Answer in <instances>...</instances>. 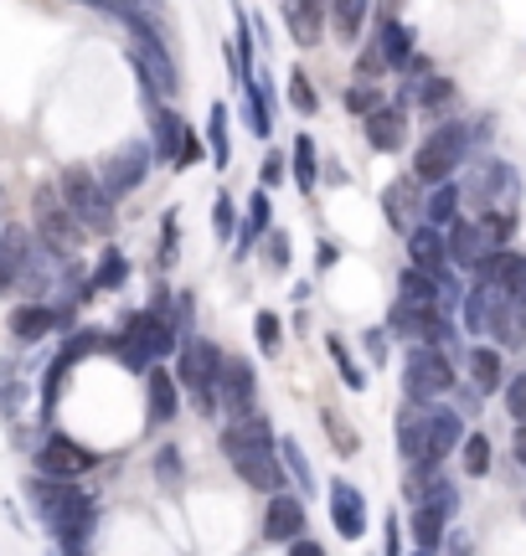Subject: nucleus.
Here are the masks:
<instances>
[{
  "instance_id": "obj_21",
  "label": "nucleus",
  "mask_w": 526,
  "mask_h": 556,
  "mask_svg": "<svg viewBox=\"0 0 526 556\" xmlns=\"http://www.w3.org/2000/svg\"><path fill=\"white\" fill-rule=\"evenodd\" d=\"M377 52H383V62L387 67H392V73H403L408 62L418 58V37H413V26H408V21H392L387 16L383 26H377Z\"/></svg>"
},
{
  "instance_id": "obj_5",
  "label": "nucleus",
  "mask_w": 526,
  "mask_h": 556,
  "mask_svg": "<svg viewBox=\"0 0 526 556\" xmlns=\"http://www.w3.org/2000/svg\"><path fill=\"white\" fill-rule=\"evenodd\" d=\"M217 377H223V351L212 340L181 336V361H176V387L191 392L202 413H217Z\"/></svg>"
},
{
  "instance_id": "obj_36",
  "label": "nucleus",
  "mask_w": 526,
  "mask_h": 556,
  "mask_svg": "<svg viewBox=\"0 0 526 556\" xmlns=\"http://www.w3.org/2000/svg\"><path fill=\"white\" fill-rule=\"evenodd\" d=\"M268 227H274V206H268V191H253L248 197V217H243V238H238V248H253L259 238H268Z\"/></svg>"
},
{
  "instance_id": "obj_59",
  "label": "nucleus",
  "mask_w": 526,
  "mask_h": 556,
  "mask_svg": "<svg viewBox=\"0 0 526 556\" xmlns=\"http://www.w3.org/2000/svg\"><path fill=\"white\" fill-rule=\"evenodd\" d=\"M366 351H372V361L387 356V336H383V330H372V336H366Z\"/></svg>"
},
{
  "instance_id": "obj_34",
  "label": "nucleus",
  "mask_w": 526,
  "mask_h": 556,
  "mask_svg": "<svg viewBox=\"0 0 526 556\" xmlns=\"http://www.w3.org/2000/svg\"><path fill=\"white\" fill-rule=\"evenodd\" d=\"M145 397H150V422H171V417H176V377H171V371H161V366H150V392H145Z\"/></svg>"
},
{
  "instance_id": "obj_33",
  "label": "nucleus",
  "mask_w": 526,
  "mask_h": 556,
  "mask_svg": "<svg viewBox=\"0 0 526 556\" xmlns=\"http://www.w3.org/2000/svg\"><path fill=\"white\" fill-rule=\"evenodd\" d=\"M366 11H372V0H330V26H336V37H341L346 47L362 41Z\"/></svg>"
},
{
  "instance_id": "obj_44",
  "label": "nucleus",
  "mask_w": 526,
  "mask_h": 556,
  "mask_svg": "<svg viewBox=\"0 0 526 556\" xmlns=\"http://www.w3.org/2000/svg\"><path fill=\"white\" fill-rule=\"evenodd\" d=\"M480 232H486L490 248H506V238L516 232V217H511V212H496V206H490V212H480Z\"/></svg>"
},
{
  "instance_id": "obj_29",
  "label": "nucleus",
  "mask_w": 526,
  "mask_h": 556,
  "mask_svg": "<svg viewBox=\"0 0 526 556\" xmlns=\"http://www.w3.org/2000/svg\"><path fill=\"white\" fill-rule=\"evenodd\" d=\"M460 201H465V191H460V180H444V186H428L424 222H428V227H439V232H444L449 222L460 217Z\"/></svg>"
},
{
  "instance_id": "obj_52",
  "label": "nucleus",
  "mask_w": 526,
  "mask_h": 556,
  "mask_svg": "<svg viewBox=\"0 0 526 556\" xmlns=\"http://www.w3.org/2000/svg\"><path fill=\"white\" fill-rule=\"evenodd\" d=\"M284 176H289V160H284L279 150H268V155H263V170H259V186L263 191H274Z\"/></svg>"
},
{
  "instance_id": "obj_38",
  "label": "nucleus",
  "mask_w": 526,
  "mask_h": 556,
  "mask_svg": "<svg viewBox=\"0 0 526 556\" xmlns=\"http://www.w3.org/2000/svg\"><path fill=\"white\" fill-rule=\"evenodd\" d=\"M444 526L449 516H439L434 505H413V541H418V552H434L444 541Z\"/></svg>"
},
{
  "instance_id": "obj_58",
  "label": "nucleus",
  "mask_w": 526,
  "mask_h": 556,
  "mask_svg": "<svg viewBox=\"0 0 526 556\" xmlns=\"http://www.w3.org/2000/svg\"><path fill=\"white\" fill-rule=\"evenodd\" d=\"M289 556H330V552H325V546H315V541L295 536V541H289Z\"/></svg>"
},
{
  "instance_id": "obj_57",
  "label": "nucleus",
  "mask_w": 526,
  "mask_h": 556,
  "mask_svg": "<svg viewBox=\"0 0 526 556\" xmlns=\"http://www.w3.org/2000/svg\"><path fill=\"white\" fill-rule=\"evenodd\" d=\"M341 263V248L336 242H315V268H336Z\"/></svg>"
},
{
  "instance_id": "obj_51",
  "label": "nucleus",
  "mask_w": 526,
  "mask_h": 556,
  "mask_svg": "<svg viewBox=\"0 0 526 556\" xmlns=\"http://www.w3.org/2000/svg\"><path fill=\"white\" fill-rule=\"evenodd\" d=\"M449 99H454V83L449 78H424V88H418V103H424V109H444Z\"/></svg>"
},
{
  "instance_id": "obj_9",
  "label": "nucleus",
  "mask_w": 526,
  "mask_h": 556,
  "mask_svg": "<svg viewBox=\"0 0 526 556\" xmlns=\"http://www.w3.org/2000/svg\"><path fill=\"white\" fill-rule=\"evenodd\" d=\"M387 330H398L403 340H418V345H449L454 340V325H449L444 309H418V304H392L387 315Z\"/></svg>"
},
{
  "instance_id": "obj_43",
  "label": "nucleus",
  "mask_w": 526,
  "mask_h": 556,
  "mask_svg": "<svg viewBox=\"0 0 526 556\" xmlns=\"http://www.w3.org/2000/svg\"><path fill=\"white\" fill-rule=\"evenodd\" d=\"M460 454H465V475H486L490 469V438L486 433H465V443H460Z\"/></svg>"
},
{
  "instance_id": "obj_2",
  "label": "nucleus",
  "mask_w": 526,
  "mask_h": 556,
  "mask_svg": "<svg viewBox=\"0 0 526 556\" xmlns=\"http://www.w3.org/2000/svg\"><path fill=\"white\" fill-rule=\"evenodd\" d=\"M109 351L129 366V371H150L155 361L176 356L181 351V330L171 315H155V309H140V315L124 319V336L109 340Z\"/></svg>"
},
{
  "instance_id": "obj_61",
  "label": "nucleus",
  "mask_w": 526,
  "mask_h": 556,
  "mask_svg": "<svg viewBox=\"0 0 526 556\" xmlns=\"http://www.w3.org/2000/svg\"><path fill=\"white\" fill-rule=\"evenodd\" d=\"M511 454H516V464H522V469H526V422H522V428H516V438H511Z\"/></svg>"
},
{
  "instance_id": "obj_62",
  "label": "nucleus",
  "mask_w": 526,
  "mask_h": 556,
  "mask_svg": "<svg viewBox=\"0 0 526 556\" xmlns=\"http://www.w3.org/2000/svg\"><path fill=\"white\" fill-rule=\"evenodd\" d=\"M449 552H454V556H469V536H454V541H449Z\"/></svg>"
},
{
  "instance_id": "obj_18",
  "label": "nucleus",
  "mask_w": 526,
  "mask_h": 556,
  "mask_svg": "<svg viewBox=\"0 0 526 556\" xmlns=\"http://www.w3.org/2000/svg\"><path fill=\"white\" fill-rule=\"evenodd\" d=\"M325 16H330V0H284V26L300 47H315L325 31Z\"/></svg>"
},
{
  "instance_id": "obj_37",
  "label": "nucleus",
  "mask_w": 526,
  "mask_h": 556,
  "mask_svg": "<svg viewBox=\"0 0 526 556\" xmlns=\"http://www.w3.org/2000/svg\"><path fill=\"white\" fill-rule=\"evenodd\" d=\"M124 278H129V258H124L120 248H103L99 253V268H93V294H103V289H124Z\"/></svg>"
},
{
  "instance_id": "obj_60",
  "label": "nucleus",
  "mask_w": 526,
  "mask_h": 556,
  "mask_svg": "<svg viewBox=\"0 0 526 556\" xmlns=\"http://www.w3.org/2000/svg\"><path fill=\"white\" fill-rule=\"evenodd\" d=\"M387 556H403V536H398V520H387Z\"/></svg>"
},
{
  "instance_id": "obj_49",
  "label": "nucleus",
  "mask_w": 526,
  "mask_h": 556,
  "mask_svg": "<svg viewBox=\"0 0 526 556\" xmlns=\"http://www.w3.org/2000/svg\"><path fill=\"white\" fill-rule=\"evenodd\" d=\"M325 433H330V443H336L341 454H356V433L346 428V417L336 413V407H325Z\"/></svg>"
},
{
  "instance_id": "obj_10",
  "label": "nucleus",
  "mask_w": 526,
  "mask_h": 556,
  "mask_svg": "<svg viewBox=\"0 0 526 556\" xmlns=\"http://www.w3.org/2000/svg\"><path fill=\"white\" fill-rule=\"evenodd\" d=\"M403 495L413 500V505H434L439 516L454 520V510H460V490L444 479V469L439 464H413L403 475Z\"/></svg>"
},
{
  "instance_id": "obj_14",
  "label": "nucleus",
  "mask_w": 526,
  "mask_h": 556,
  "mask_svg": "<svg viewBox=\"0 0 526 556\" xmlns=\"http://www.w3.org/2000/svg\"><path fill=\"white\" fill-rule=\"evenodd\" d=\"M444 248H449V263L454 268H480V258L490 253V242H486V232H480V217H454L444 227Z\"/></svg>"
},
{
  "instance_id": "obj_27",
  "label": "nucleus",
  "mask_w": 526,
  "mask_h": 556,
  "mask_svg": "<svg viewBox=\"0 0 526 556\" xmlns=\"http://www.w3.org/2000/svg\"><path fill=\"white\" fill-rule=\"evenodd\" d=\"M233 448H274V428L263 417H233L223 428V454Z\"/></svg>"
},
{
  "instance_id": "obj_19",
  "label": "nucleus",
  "mask_w": 526,
  "mask_h": 556,
  "mask_svg": "<svg viewBox=\"0 0 526 556\" xmlns=\"http://www.w3.org/2000/svg\"><path fill=\"white\" fill-rule=\"evenodd\" d=\"M295 536H304V505L295 495H274L268 500V510H263V541H295Z\"/></svg>"
},
{
  "instance_id": "obj_28",
  "label": "nucleus",
  "mask_w": 526,
  "mask_h": 556,
  "mask_svg": "<svg viewBox=\"0 0 526 556\" xmlns=\"http://www.w3.org/2000/svg\"><path fill=\"white\" fill-rule=\"evenodd\" d=\"M413 191H418V176H408V180H392L383 191V212H387V227L392 232H413Z\"/></svg>"
},
{
  "instance_id": "obj_15",
  "label": "nucleus",
  "mask_w": 526,
  "mask_h": 556,
  "mask_svg": "<svg viewBox=\"0 0 526 556\" xmlns=\"http://www.w3.org/2000/svg\"><path fill=\"white\" fill-rule=\"evenodd\" d=\"M366 139H372L377 155H398L403 139H408V109L403 103L392 99V103H383V109H372V114H366Z\"/></svg>"
},
{
  "instance_id": "obj_17",
  "label": "nucleus",
  "mask_w": 526,
  "mask_h": 556,
  "mask_svg": "<svg viewBox=\"0 0 526 556\" xmlns=\"http://www.w3.org/2000/svg\"><path fill=\"white\" fill-rule=\"evenodd\" d=\"M330 520H336V531H341L346 541H362V531H366V500H362V490H351L346 479H336V484H330Z\"/></svg>"
},
{
  "instance_id": "obj_7",
  "label": "nucleus",
  "mask_w": 526,
  "mask_h": 556,
  "mask_svg": "<svg viewBox=\"0 0 526 556\" xmlns=\"http://www.w3.org/2000/svg\"><path fill=\"white\" fill-rule=\"evenodd\" d=\"M83 238H88V227H83L73 212H67V201H62V191H52V186H41L37 191V242H47V248H58V253H78Z\"/></svg>"
},
{
  "instance_id": "obj_24",
  "label": "nucleus",
  "mask_w": 526,
  "mask_h": 556,
  "mask_svg": "<svg viewBox=\"0 0 526 556\" xmlns=\"http://www.w3.org/2000/svg\"><path fill=\"white\" fill-rule=\"evenodd\" d=\"M398 448H403L408 464H434V458H428V402H413V407L398 417Z\"/></svg>"
},
{
  "instance_id": "obj_20",
  "label": "nucleus",
  "mask_w": 526,
  "mask_h": 556,
  "mask_svg": "<svg viewBox=\"0 0 526 556\" xmlns=\"http://www.w3.org/2000/svg\"><path fill=\"white\" fill-rule=\"evenodd\" d=\"M32 232L21 227V222H11V227H0V289H16L21 283V268H26V258H32Z\"/></svg>"
},
{
  "instance_id": "obj_31",
  "label": "nucleus",
  "mask_w": 526,
  "mask_h": 556,
  "mask_svg": "<svg viewBox=\"0 0 526 556\" xmlns=\"http://www.w3.org/2000/svg\"><path fill=\"white\" fill-rule=\"evenodd\" d=\"M206 155L217 170H227V160H233V129H227V103H212L206 109Z\"/></svg>"
},
{
  "instance_id": "obj_4",
  "label": "nucleus",
  "mask_w": 526,
  "mask_h": 556,
  "mask_svg": "<svg viewBox=\"0 0 526 556\" xmlns=\"http://www.w3.org/2000/svg\"><path fill=\"white\" fill-rule=\"evenodd\" d=\"M469 129L465 124H434L424 135V144H418V155H413V176H418V186H444V180L460 176V165H465L469 155Z\"/></svg>"
},
{
  "instance_id": "obj_8",
  "label": "nucleus",
  "mask_w": 526,
  "mask_h": 556,
  "mask_svg": "<svg viewBox=\"0 0 526 556\" xmlns=\"http://www.w3.org/2000/svg\"><path fill=\"white\" fill-rule=\"evenodd\" d=\"M403 387L413 402H439L454 387V366H449L444 345H418L408 351V366H403Z\"/></svg>"
},
{
  "instance_id": "obj_30",
  "label": "nucleus",
  "mask_w": 526,
  "mask_h": 556,
  "mask_svg": "<svg viewBox=\"0 0 526 556\" xmlns=\"http://www.w3.org/2000/svg\"><path fill=\"white\" fill-rule=\"evenodd\" d=\"M398 299L403 304H418V309H444V294H439V283L418 268H403L398 274Z\"/></svg>"
},
{
  "instance_id": "obj_39",
  "label": "nucleus",
  "mask_w": 526,
  "mask_h": 556,
  "mask_svg": "<svg viewBox=\"0 0 526 556\" xmlns=\"http://www.w3.org/2000/svg\"><path fill=\"white\" fill-rule=\"evenodd\" d=\"M469 377H475V387H480V392H496V387H501V356H496V351H486V345H475V351H469Z\"/></svg>"
},
{
  "instance_id": "obj_1",
  "label": "nucleus",
  "mask_w": 526,
  "mask_h": 556,
  "mask_svg": "<svg viewBox=\"0 0 526 556\" xmlns=\"http://www.w3.org/2000/svg\"><path fill=\"white\" fill-rule=\"evenodd\" d=\"M26 495H32L41 526L58 536L62 552L83 556V541L93 536V500L83 495V490H73V479H47V475L32 479Z\"/></svg>"
},
{
  "instance_id": "obj_25",
  "label": "nucleus",
  "mask_w": 526,
  "mask_h": 556,
  "mask_svg": "<svg viewBox=\"0 0 526 556\" xmlns=\"http://www.w3.org/2000/svg\"><path fill=\"white\" fill-rule=\"evenodd\" d=\"M460 443H465V417L449 413V407H428V458L439 464V458H449Z\"/></svg>"
},
{
  "instance_id": "obj_53",
  "label": "nucleus",
  "mask_w": 526,
  "mask_h": 556,
  "mask_svg": "<svg viewBox=\"0 0 526 556\" xmlns=\"http://www.w3.org/2000/svg\"><path fill=\"white\" fill-rule=\"evenodd\" d=\"M377 73H387V62H383V52H377V41L366 47V52H356V78H377Z\"/></svg>"
},
{
  "instance_id": "obj_42",
  "label": "nucleus",
  "mask_w": 526,
  "mask_h": 556,
  "mask_svg": "<svg viewBox=\"0 0 526 556\" xmlns=\"http://www.w3.org/2000/svg\"><path fill=\"white\" fill-rule=\"evenodd\" d=\"M253 336H259V351H263V356H279V345H284V319L274 315V309H263V315L253 319Z\"/></svg>"
},
{
  "instance_id": "obj_47",
  "label": "nucleus",
  "mask_w": 526,
  "mask_h": 556,
  "mask_svg": "<svg viewBox=\"0 0 526 556\" xmlns=\"http://www.w3.org/2000/svg\"><path fill=\"white\" fill-rule=\"evenodd\" d=\"M238 212H233V197L227 191H217V201H212V232H217V242H233V232H238Z\"/></svg>"
},
{
  "instance_id": "obj_40",
  "label": "nucleus",
  "mask_w": 526,
  "mask_h": 556,
  "mask_svg": "<svg viewBox=\"0 0 526 556\" xmlns=\"http://www.w3.org/2000/svg\"><path fill=\"white\" fill-rule=\"evenodd\" d=\"M289 103H295V114H300V119L321 114V93H315V83H310V73H304V67H295V73H289Z\"/></svg>"
},
{
  "instance_id": "obj_11",
  "label": "nucleus",
  "mask_w": 526,
  "mask_h": 556,
  "mask_svg": "<svg viewBox=\"0 0 526 556\" xmlns=\"http://www.w3.org/2000/svg\"><path fill=\"white\" fill-rule=\"evenodd\" d=\"M37 469L47 479H78V475H88V469H99V454H93V448H83V443H73V438L52 433L37 448Z\"/></svg>"
},
{
  "instance_id": "obj_12",
  "label": "nucleus",
  "mask_w": 526,
  "mask_h": 556,
  "mask_svg": "<svg viewBox=\"0 0 526 556\" xmlns=\"http://www.w3.org/2000/svg\"><path fill=\"white\" fill-rule=\"evenodd\" d=\"M227 464L238 469V479H243V484L263 490V495H279L284 475H289L279 458H274V448H233V454H227Z\"/></svg>"
},
{
  "instance_id": "obj_64",
  "label": "nucleus",
  "mask_w": 526,
  "mask_h": 556,
  "mask_svg": "<svg viewBox=\"0 0 526 556\" xmlns=\"http://www.w3.org/2000/svg\"><path fill=\"white\" fill-rule=\"evenodd\" d=\"M418 556H434V552H418Z\"/></svg>"
},
{
  "instance_id": "obj_32",
  "label": "nucleus",
  "mask_w": 526,
  "mask_h": 556,
  "mask_svg": "<svg viewBox=\"0 0 526 556\" xmlns=\"http://www.w3.org/2000/svg\"><path fill=\"white\" fill-rule=\"evenodd\" d=\"M496 299H501V289H496V283H475V289L465 294V330H469V336H486V330H490Z\"/></svg>"
},
{
  "instance_id": "obj_22",
  "label": "nucleus",
  "mask_w": 526,
  "mask_h": 556,
  "mask_svg": "<svg viewBox=\"0 0 526 556\" xmlns=\"http://www.w3.org/2000/svg\"><path fill=\"white\" fill-rule=\"evenodd\" d=\"M62 319H67V309H52V304H41V299H32V304H21V309H11V336L16 340H47L52 330H58Z\"/></svg>"
},
{
  "instance_id": "obj_13",
  "label": "nucleus",
  "mask_w": 526,
  "mask_h": 556,
  "mask_svg": "<svg viewBox=\"0 0 526 556\" xmlns=\"http://www.w3.org/2000/svg\"><path fill=\"white\" fill-rule=\"evenodd\" d=\"M253 361L248 356H223V377H217V402H223L233 417H248L253 407Z\"/></svg>"
},
{
  "instance_id": "obj_45",
  "label": "nucleus",
  "mask_w": 526,
  "mask_h": 556,
  "mask_svg": "<svg viewBox=\"0 0 526 556\" xmlns=\"http://www.w3.org/2000/svg\"><path fill=\"white\" fill-rule=\"evenodd\" d=\"M383 103H387L383 88H372V83H362V78L346 88V109H351V114H362V119L372 114V109H383Z\"/></svg>"
},
{
  "instance_id": "obj_3",
  "label": "nucleus",
  "mask_w": 526,
  "mask_h": 556,
  "mask_svg": "<svg viewBox=\"0 0 526 556\" xmlns=\"http://www.w3.org/2000/svg\"><path fill=\"white\" fill-rule=\"evenodd\" d=\"M58 191H62V201H67V212L93 232V238H109L114 232V197L103 191V180H99V170H88V165H67L58 176Z\"/></svg>"
},
{
  "instance_id": "obj_23",
  "label": "nucleus",
  "mask_w": 526,
  "mask_h": 556,
  "mask_svg": "<svg viewBox=\"0 0 526 556\" xmlns=\"http://www.w3.org/2000/svg\"><path fill=\"white\" fill-rule=\"evenodd\" d=\"M191 129V124L176 114V109H165V103H155L150 109V150H155V160H176V150H181V135Z\"/></svg>"
},
{
  "instance_id": "obj_56",
  "label": "nucleus",
  "mask_w": 526,
  "mask_h": 556,
  "mask_svg": "<svg viewBox=\"0 0 526 556\" xmlns=\"http://www.w3.org/2000/svg\"><path fill=\"white\" fill-rule=\"evenodd\" d=\"M161 263L165 268L176 263V212H165V222H161Z\"/></svg>"
},
{
  "instance_id": "obj_16",
  "label": "nucleus",
  "mask_w": 526,
  "mask_h": 556,
  "mask_svg": "<svg viewBox=\"0 0 526 556\" xmlns=\"http://www.w3.org/2000/svg\"><path fill=\"white\" fill-rule=\"evenodd\" d=\"M460 191H465L480 212H490L501 197H511V191H516V170H511V165H501V160H496V165H480V170H475Z\"/></svg>"
},
{
  "instance_id": "obj_55",
  "label": "nucleus",
  "mask_w": 526,
  "mask_h": 556,
  "mask_svg": "<svg viewBox=\"0 0 526 556\" xmlns=\"http://www.w3.org/2000/svg\"><path fill=\"white\" fill-rule=\"evenodd\" d=\"M155 475H161L165 484H176V479H181V454H176V448H161V454H155Z\"/></svg>"
},
{
  "instance_id": "obj_48",
  "label": "nucleus",
  "mask_w": 526,
  "mask_h": 556,
  "mask_svg": "<svg viewBox=\"0 0 526 556\" xmlns=\"http://www.w3.org/2000/svg\"><path fill=\"white\" fill-rule=\"evenodd\" d=\"M202 160H212V155H206V139L197 135V129H186L181 150H176V160H171V165H176V170H191V165H202Z\"/></svg>"
},
{
  "instance_id": "obj_54",
  "label": "nucleus",
  "mask_w": 526,
  "mask_h": 556,
  "mask_svg": "<svg viewBox=\"0 0 526 556\" xmlns=\"http://www.w3.org/2000/svg\"><path fill=\"white\" fill-rule=\"evenodd\" d=\"M506 407H511V417H516V422H526V371L506 381Z\"/></svg>"
},
{
  "instance_id": "obj_41",
  "label": "nucleus",
  "mask_w": 526,
  "mask_h": 556,
  "mask_svg": "<svg viewBox=\"0 0 526 556\" xmlns=\"http://www.w3.org/2000/svg\"><path fill=\"white\" fill-rule=\"evenodd\" d=\"M325 351H330V361L341 366V381H346V387H351V392H362L366 377H362V366L351 361V351H346V340H341V336H325Z\"/></svg>"
},
{
  "instance_id": "obj_6",
  "label": "nucleus",
  "mask_w": 526,
  "mask_h": 556,
  "mask_svg": "<svg viewBox=\"0 0 526 556\" xmlns=\"http://www.w3.org/2000/svg\"><path fill=\"white\" fill-rule=\"evenodd\" d=\"M150 165H155V150H150V139H129V144H120V150H109L99 165V180L103 191L120 201L129 197V191H140L145 176H150Z\"/></svg>"
},
{
  "instance_id": "obj_35",
  "label": "nucleus",
  "mask_w": 526,
  "mask_h": 556,
  "mask_svg": "<svg viewBox=\"0 0 526 556\" xmlns=\"http://www.w3.org/2000/svg\"><path fill=\"white\" fill-rule=\"evenodd\" d=\"M289 170H295V186H300V191H315V186H321V160H315V139L310 135H295Z\"/></svg>"
},
{
  "instance_id": "obj_63",
  "label": "nucleus",
  "mask_w": 526,
  "mask_h": 556,
  "mask_svg": "<svg viewBox=\"0 0 526 556\" xmlns=\"http://www.w3.org/2000/svg\"><path fill=\"white\" fill-rule=\"evenodd\" d=\"M62 556H78V552H62Z\"/></svg>"
},
{
  "instance_id": "obj_46",
  "label": "nucleus",
  "mask_w": 526,
  "mask_h": 556,
  "mask_svg": "<svg viewBox=\"0 0 526 556\" xmlns=\"http://www.w3.org/2000/svg\"><path fill=\"white\" fill-rule=\"evenodd\" d=\"M279 454H284V469L300 479L304 490H315V475H310V464H304V448L295 443V438H279Z\"/></svg>"
},
{
  "instance_id": "obj_50",
  "label": "nucleus",
  "mask_w": 526,
  "mask_h": 556,
  "mask_svg": "<svg viewBox=\"0 0 526 556\" xmlns=\"http://www.w3.org/2000/svg\"><path fill=\"white\" fill-rule=\"evenodd\" d=\"M263 258H268L274 274H284V268H289V232H274V227H268V238H263Z\"/></svg>"
},
{
  "instance_id": "obj_26",
  "label": "nucleus",
  "mask_w": 526,
  "mask_h": 556,
  "mask_svg": "<svg viewBox=\"0 0 526 556\" xmlns=\"http://www.w3.org/2000/svg\"><path fill=\"white\" fill-rule=\"evenodd\" d=\"M268 109H274V83L268 78H248V99H243V124L253 129L259 139L274 135V119H268Z\"/></svg>"
}]
</instances>
